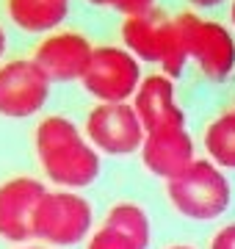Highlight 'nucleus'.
I'll return each mask as SVG.
<instances>
[{
	"label": "nucleus",
	"mask_w": 235,
	"mask_h": 249,
	"mask_svg": "<svg viewBox=\"0 0 235 249\" xmlns=\"http://www.w3.org/2000/svg\"><path fill=\"white\" fill-rule=\"evenodd\" d=\"M141 80V61L127 47L100 45L81 83L97 103H130Z\"/></svg>",
	"instance_id": "obj_5"
},
{
	"label": "nucleus",
	"mask_w": 235,
	"mask_h": 249,
	"mask_svg": "<svg viewBox=\"0 0 235 249\" xmlns=\"http://www.w3.org/2000/svg\"><path fill=\"white\" fill-rule=\"evenodd\" d=\"M94 224V208L83 194L55 188L42 196L34 213V238L45 247H78L89 241Z\"/></svg>",
	"instance_id": "obj_3"
},
{
	"label": "nucleus",
	"mask_w": 235,
	"mask_h": 249,
	"mask_svg": "<svg viewBox=\"0 0 235 249\" xmlns=\"http://www.w3.org/2000/svg\"><path fill=\"white\" fill-rule=\"evenodd\" d=\"M91 55H94V45L89 42V36H83L81 31H67V28L42 36V42L34 47V61L45 70L47 78L64 80V83L83 80Z\"/></svg>",
	"instance_id": "obj_9"
},
{
	"label": "nucleus",
	"mask_w": 235,
	"mask_h": 249,
	"mask_svg": "<svg viewBox=\"0 0 235 249\" xmlns=\"http://www.w3.org/2000/svg\"><path fill=\"white\" fill-rule=\"evenodd\" d=\"M47 188L31 175H11L0 183V238L25 244L34 238V213Z\"/></svg>",
	"instance_id": "obj_8"
},
{
	"label": "nucleus",
	"mask_w": 235,
	"mask_h": 249,
	"mask_svg": "<svg viewBox=\"0 0 235 249\" xmlns=\"http://www.w3.org/2000/svg\"><path fill=\"white\" fill-rule=\"evenodd\" d=\"M194 9H216V6H221V3H227V0H188Z\"/></svg>",
	"instance_id": "obj_19"
},
{
	"label": "nucleus",
	"mask_w": 235,
	"mask_h": 249,
	"mask_svg": "<svg viewBox=\"0 0 235 249\" xmlns=\"http://www.w3.org/2000/svg\"><path fill=\"white\" fill-rule=\"evenodd\" d=\"M91 6L100 9H114L125 17H136V14H147L155 9V0H89Z\"/></svg>",
	"instance_id": "obj_17"
},
{
	"label": "nucleus",
	"mask_w": 235,
	"mask_h": 249,
	"mask_svg": "<svg viewBox=\"0 0 235 249\" xmlns=\"http://www.w3.org/2000/svg\"><path fill=\"white\" fill-rule=\"evenodd\" d=\"M172 19H166L161 11H147V14H136V17H125L119 34L122 42L138 61H152L161 64L163 47H166V36H169Z\"/></svg>",
	"instance_id": "obj_12"
},
{
	"label": "nucleus",
	"mask_w": 235,
	"mask_h": 249,
	"mask_svg": "<svg viewBox=\"0 0 235 249\" xmlns=\"http://www.w3.org/2000/svg\"><path fill=\"white\" fill-rule=\"evenodd\" d=\"M172 208L194 222H213L233 202V183L210 158H197L185 172L166 183Z\"/></svg>",
	"instance_id": "obj_2"
},
{
	"label": "nucleus",
	"mask_w": 235,
	"mask_h": 249,
	"mask_svg": "<svg viewBox=\"0 0 235 249\" xmlns=\"http://www.w3.org/2000/svg\"><path fill=\"white\" fill-rule=\"evenodd\" d=\"M34 150H36L42 172L55 188L81 191L91 186L102 169V160L94 144L64 114H50L39 119L34 130Z\"/></svg>",
	"instance_id": "obj_1"
},
{
	"label": "nucleus",
	"mask_w": 235,
	"mask_h": 249,
	"mask_svg": "<svg viewBox=\"0 0 235 249\" xmlns=\"http://www.w3.org/2000/svg\"><path fill=\"white\" fill-rule=\"evenodd\" d=\"M86 249H141L136 241H130L127 235H122L119 230L102 224L100 230H94L86 241Z\"/></svg>",
	"instance_id": "obj_16"
},
{
	"label": "nucleus",
	"mask_w": 235,
	"mask_h": 249,
	"mask_svg": "<svg viewBox=\"0 0 235 249\" xmlns=\"http://www.w3.org/2000/svg\"><path fill=\"white\" fill-rule=\"evenodd\" d=\"M130 106L136 108L147 133L161 130V127H185V111L177 103L174 80L166 78L163 72L147 75L141 80V86H138L136 97L130 100Z\"/></svg>",
	"instance_id": "obj_11"
},
{
	"label": "nucleus",
	"mask_w": 235,
	"mask_h": 249,
	"mask_svg": "<svg viewBox=\"0 0 235 249\" xmlns=\"http://www.w3.org/2000/svg\"><path fill=\"white\" fill-rule=\"evenodd\" d=\"M202 147H205L208 158L216 166H221V169H235V108L218 114L205 127Z\"/></svg>",
	"instance_id": "obj_14"
},
{
	"label": "nucleus",
	"mask_w": 235,
	"mask_h": 249,
	"mask_svg": "<svg viewBox=\"0 0 235 249\" xmlns=\"http://www.w3.org/2000/svg\"><path fill=\"white\" fill-rule=\"evenodd\" d=\"M183 34L188 58L197 61L210 80H227L235 72V36L224 22L199 17L197 11H180L174 17Z\"/></svg>",
	"instance_id": "obj_4"
},
{
	"label": "nucleus",
	"mask_w": 235,
	"mask_h": 249,
	"mask_svg": "<svg viewBox=\"0 0 235 249\" xmlns=\"http://www.w3.org/2000/svg\"><path fill=\"white\" fill-rule=\"evenodd\" d=\"M138 152H141V163L150 169V175L166 180V183L197 160L194 158V139L185 127H161V130L147 133Z\"/></svg>",
	"instance_id": "obj_10"
},
{
	"label": "nucleus",
	"mask_w": 235,
	"mask_h": 249,
	"mask_svg": "<svg viewBox=\"0 0 235 249\" xmlns=\"http://www.w3.org/2000/svg\"><path fill=\"white\" fill-rule=\"evenodd\" d=\"M6 47H9V39H6V31H3V25H0V58L6 55Z\"/></svg>",
	"instance_id": "obj_20"
},
{
	"label": "nucleus",
	"mask_w": 235,
	"mask_h": 249,
	"mask_svg": "<svg viewBox=\"0 0 235 249\" xmlns=\"http://www.w3.org/2000/svg\"><path fill=\"white\" fill-rule=\"evenodd\" d=\"M11 22L25 34H53L69 14V0H6Z\"/></svg>",
	"instance_id": "obj_13"
},
{
	"label": "nucleus",
	"mask_w": 235,
	"mask_h": 249,
	"mask_svg": "<svg viewBox=\"0 0 235 249\" xmlns=\"http://www.w3.org/2000/svg\"><path fill=\"white\" fill-rule=\"evenodd\" d=\"M14 249H53V247H45V244H19Z\"/></svg>",
	"instance_id": "obj_21"
},
{
	"label": "nucleus",
	"mask_w": 235,
	"mask_h": 249,
	"mask_svg": "<svg viewBox=\"0 0 235 249\" xmlns=\"http://www.w3.org/2000/svg\"><path fill=\"white\" fill-rule=\"evenodd\" d=\"M166 249H194V247H188V244H174V247H166Z\"/></svg>",
	"instance_id": "obj_22"
},
{
	"label": "nucleus",
	"mask_w": 235,
	"mask_h": 249,
	"mask_svg": "<svg viewBox=\"0 0 235 249\" xmlns=\"http://www.w3.org/2000/svg\"><path fill=\"white\" fill-rule=\"evenodd\" d=\"M210 249H235V222L218 227L216 235L210 238Z\"/></svg>",
	"instance_id": "obj_18"
},
{
	"label": "nucleus",
	"mask_w": 235,
	"mask_h": 249,
	"mask_svg": "<svg viewBox=\"0 0 235 249\" xmlns=\"http://www.w3.org/2000/svg\"><path fill=\"white\" fill-rule=\"evenodd\" d=\"M50 83L34 58H11L0 64V116L31 119L45 108Z\"/></svg>",
	"instance_id": "obj_7"
},
{
	"label": "nucleus",
	"mask_w": 235,
	"mask_h": 249,
	"mask_svg": "<svg viewBox=\"0 0 235 249\" xmlns=\"http://www.w3.org/2000/svg\"><path fill=\"white\" fill-rule=\"evenodd\" d=\"M105 224L119 230L122 235H127L130 241H136L141 249L150 247V238H152V224H150V216L138 202H117L108 208V216H105Z\"/></svg>",
	"instance_id": "obj_15"
},
{
	"label": "nucleus",
	"mask_w": 235,
	"mask_h": 249,
	"mask_svg": "<svg viewBox=\"0 0 235 249\" xmlns=\"http://www.w3.org/2000/svg\"><path fill=\"white\" fill-rule=\"evenodd\" d=\"M83 133L100 155H133L141 150L147 130L130 103H97L83 122Z\"/></svg>",
	"instance_id": "obj_6"
}]
</instances>
